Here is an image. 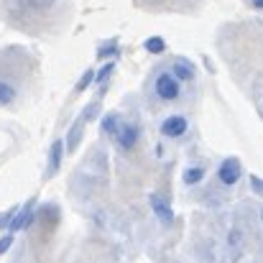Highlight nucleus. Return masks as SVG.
Instances as JSON below:
<instances>
[{"instance_id":"nucleus-1","label":"nucleus","mask_w":263,"mask_h":263,"mask_svg":"<svg viewBox=\"0 0 263 263\" xmlns=\"http://www.w3.org/2000/svg\"><path fill=\"white\" fill-rule=\"evenodd\" d=\"M154 97L159 102H176L181 97V82L174 77L172 69H161L154 77Z\"/></svg>"},{"instance_id":"nucleus-2","label":"nucleus","mask_w":263,"mask_h":263,"mask_svg":"<svg viewBox=\"0 0 263 263\" xmlns=\"http://www.w3.org/2000/svg\"><path fill=\"white\" fill-rule=\"evenodd\" d=\"M159 133H161L164 138H169V141L184 138V136L189 133V118H186V115H179V112L164 118V120L159 123Z\"/></svg>"},{"instance_id":"nucleus-3","label":"nucleus","mask_w":263,"mask_h":263,"mask_svg":"<svg viewBox=\"0 0 263 263\" xmlns=\"http://www.w3.org/2000/svg\"><path fill=\"white\" fill-rule=\"evenodd\" d=\"M115 138V146H118V151H130L138 141H141V125L138 123H133V120H123L120 123V128H118V133L112 136Z\"/></svg>"},{"instance_id":"nucleus-4","label":"nucleus","mask_w":263,"mask_h":263,"mask_svg":"<svg viewBox=\"0 0 263 263\" xmlns=\"http://www.w3.org/2000/svg\"><path fill=\"white\" fill-rule=\"evenodd\" d=\"M240 179H243V164H240V159L238 156L222 159V164L217 166V181L222 186H235Z\"/></svg>"},{"instance_id":"nucleus-5","label":"nucleus","mask_w":263,"mask_h":263,"mask_svg":"<svg viewBox=\"0 0 263 263\" xmlns=\"http://www.w3.org/2000/svg\"><path fill=\"white\" fill-rule=\"evenodd\" d=\"M64 151H67L64 138H57V141L51 143V148H49V166H46V176L59 174V169H62V159H64Z\"/></svg>"},{"instance_id":"nucleus-6","label":"nucleus","mask_w":263,"mask_h":263,"mask_svg":"<svg viewBox=\"0 0 263 263\" xmlns=\"http://www.w3.org/2000/svg\"><path fill=\"white\" fill-rule=\"evenodd\" d=\"M33 202L36 199H31V202H26L23 204V210L21 212H15L13 217H10V222H8V228H10V233H18V230H26L31 222H33Z\"/></svg>"},{"instance_id":"nucleus-7","label":"nucleus","mask_w":263,"mask_h":263,"mask_svg":"<svg viewBox=\"0 0 263 263\" xmlns=\"http://www.w3.org/2000/svg\"><path fill=\"white\" fill-rule=\"evenodd\" d=\"M172 72L179 82H194L197 80V67L186 57H176L174 64H172Z\"/></svg>"},{"instance_id":"nucleus-8","label":"nucleus","mask_w":263,"mask_h":263,"mask_svg":"<svg viewBox=\"0 0 263 263\" xmlns=\"http://www.w3.org/2000/svg\"><path fill=\"white\" fill-rule=\"evenodd\" d=\"M204 176H207V166H204V164H194V166H186V169H184L181 181H184L186 186H197V184L204 181Z\"/></svg>"},{"instance_id":"nucleus-9","label":"nucleus","mask_w":263,"mask_h":263,"mask_svg":"<svg viewBox=\"0 0 263 263\" xmlns=\"http://www.w3.org/2000/svg\"><path fill=\"white\" fill-rule=\"evenodd\" d=\"M15 100H18V87L10 80L0 77V107H10L15 105Z\"/></svg>"},{"instance_id":"nucleus-10","label":"nucleus","mask_w":263,"mask_h":263,"mask_svg":"<svg viewBox=\"0 0 263 263\" xmlns=\"http://www.w3.org/2000/svg\"><path fill=\"white\" fill-rule=\"evenodd\" d=\"M120 123H123V118H120V112H107L105 118H102V123H100V130L105 133V136H115L118 133V128H120Z\"/></svg>"},{"instance_id":"nucleus-11","label":"nucleus","mask_w":263,"mask_h":263,"mask_svg":"<svg viewBox=\"0 0 263 263\" xmlns=\"http://www.w3.org/2000/svg\"><path fill=\"white\" fill-rule=\"evenodd\" d=\"M151 204H154V212H156V217L161 220V222H172L174 220V212H172V207L164 202V199H159V197H151Z\"/></svg>"},{"instance_id":"nucleus-12","label":"nucleus","mask_w":263,"mask_h":263,"mask_svg":"<svg viewBox=\"0 0 263 263\" xmlns=\"http://www.w3.org/2000/svg\"><path fill=\"white\" fill-rule=\"evenodd\" d=\"M82 130H85V118H80V120L72 125V130H69V138H67V151H77V146H80V138H82Z\"/></svg>"},{"instance_id":"nucleus-13","label":"nucleus","mask_w":263,"mask_h":263,"mask_svg":"<svg viewBox=\"0 0 263 263\" xmlns=\"http://www.w3.org/2000/svg\"><path fill=\"white\" fill-rule=\"evenodd\" d=\"M143 8H154V10H176V0H136Z\"/></svg>"},{"instance_id":"nucleus-14","label":"nucleus","mask_w":263,"mask_h":263,"mask_svg":"<svg viewBox=\"0 0 263 263\" xmlns=\"http://www.w3.org/2000/svg\"><path fill=\"white\" fill-rule=\"evenodd\" d=\"M143 49H146L148 54H164V51H166V41H164L161 36H151V39H146Z\"/></svg>"},{"instance_id":"nucleus-15","label":"nucleus","mask_w":263,"mask_h":263,"mask_svg":"<svg viewBox=\"0 0 263 263\" xmlns=\"http://www.w3.org/2000/svg\"><path fill=\"white\" fill-rule=\"evenodd\" d=\"M118 54H120V46H118L115 39H110L107 44H102V46L97 49V57H100V59H112V57H118Z\"/></svg>"},{"instance_id":"nucleus-16","label":"nucleus","mask_w":263,"mask_h":263,"mask_svg":"<svg viewBox=\"0 0 263 263\" xmlns=\"http://www.w3.org/2000/svg\"><path fill=\"white\" fill-rule=\"evenodd\" d=\"M112 72H115V64L110 62V64H105L100 72H95V82H102V85H105V82L112 77Z\"/></svg>"},{"instance_id":"nucleus-17","label":"nucleus","mask_w":263,"mask_h":263,"mask_svg":"<svg viewBox=\"0 0 263 263\" xmlns=\"http://www.w3.org/2000/svg\"><path fill=\"white\" fill-rule=\"evenodd\" d=\"M92 82H95V69H87V72L82 74V80L77 82V87H74V89H77V92H85Z\"/></svg>"},{"instance_id":"nucleus-18","label":"nucleus","mask_w":263,"mask_h":263,"mask_svg":"<svg viewBox=\"0 0 263 263\" xmlns=\"http://www.w3.org/2000/svg\"><path fill=\"white\" fill-rule=\"evenodd\" d=\"M10 246H13V233H8V235H3V238H0V256H3V253H8V248H10Z\"/></svg>"},{"instance_id":"nucleus-19","label":"nucleus","mask_w":263,"mask_h":263,"mask_svg":"<svg viewBox=\"0 0 263 263\" xmlns=\"http://www.w3.org/2000/svg\"><path fill=\"white\" fill-rule=\"evenodd\" d=\"M251 189H253L258 197H263V179H258V176H251Z\"/></svg>"},{"instance_id":"nucleus-20","label":"nucleus","mask_w":263,"mask_h":263,"mask_svg":"<svg viewBox=\"0 0 263 263\" xmlns=\"http://www.w3.org/2000/svg\"><path fill=\"white\" fill-rule=\"evenodd\" d=\"M246 3H248L253 10H263V0H246Z\"/></svg>"},{"instance_id":"nucleus-21","label":"nucleus","mask_w":263,"mask_h":263,"mask_svg":"<svg viewBox=\"0 0 263 263\" xmlns=\"http://www.w3.org/2000/svg\"><path fill=\"white\" fill-rule=\"evenodd\" d=\"M261 220H263V210H261Z\"/></svg>"}]
</instances>
